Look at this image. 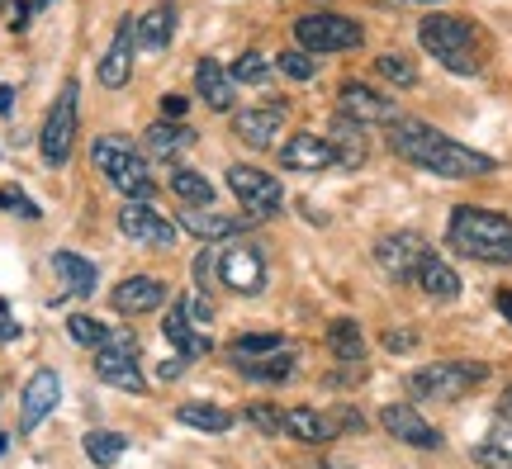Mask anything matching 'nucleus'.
Instances as JSON below:
<instances>
[{"label": "nucleus", "instance_id": "2eb2a0df", "mask_svg": "<svg viewBox=\"0 0 512 469\" xmlns=\"http://www.w3.org/2000/svg\"><path fill=\"white\" fill-rule=\"evenodd\" d=\"M133 53H138V34H133V19H119V29H114L110 48L100 53L95 62V76H100V86L105 91H119L128 86V76H133Z\"/></svg>", "mask_w": 512, "mask_h": 469}, {"label": "nucleus", "instance_id": "3c124183", "mask_svg": "<svg viewBox=\"0 0 512 469\" xmlns=\"http://www.w3.org/2000/svg\"><path fill=\"white\" fill-rule=\"evenodd\" d=\"M484 469H512V460H484Z\"/></svg>", "mask_w": 512, "mask_h": 469}, {"label": "nucleus", "instance_id": "37998d69", "mask_svg": "<svg viewBox=\"0 0 512 469\" xmlns=\"http://www.w3.org/2000/svg\"><path fill=\"white\" fill-rule=\"evenodd\" d=\"M15 337H19V323L10 318V313H5V304H0V346L15 342Z\"/></svg>", "mask_w": 512, "mask_h": 469}, {"label": "nucleus", "instance_id": "473e14b6", "mask_svg": "<svg viewBox=\"0 0 512 469\" xmlns=\"http://www.w3.org/2000/svg\"><path fill=\"white\" fill-rule=\"evenodd\" d=\"M81 451H86V460H91V465L105 469V465H114V460L128 451V436H119V432H86Z\"/></svg>", "mask_w": 512, "mask_h": 469}, {"label": "nucleus", "instance_id": "9b49d317", "mask_svg": "<svg viewBox=\"0 0 512 469\" xmlns=\"http://www.w3.org/2000/svg\"><path fill=\"white\" fill-rule=\"evenodd\" d=\"M62 403V375L53 365H43L29 375V384L19 389V432H38Z\"/></svg>", "mask_w": 512, "mask_h": 469}, {"label": "nucleus", "instance_id": "4468645a", "mask_svg": "<svg viewBox=\"0 0 512 469\" xmlns=\"http://www.w3.org/2000/svg\"><path fill=\"white\" fill-rule=\"evenodd\" d=\"M427 256H432V247H427V237H418V233H389L375 242V261H380L394 280H413Z\"/></svg>", "mask_w": 512, "mask_h": 469}, {"label": "nucleus", "instance_id": "8fccbe9b", "mask_svg": "<svg viewBox=\"0 0 512 469\" xmlns=\"http://www.w3.org/2000/svg\"><path fill=\"white\" fill-rule=\"evenodd\" d=\"M53 0H29V15H38V10H48Z\"/></svg>", "mask_w": 512, "mask_h": 469}, {"label": "nucleus", "instance_id": "4c0bfd02", "mask_svg": "<svg viewBox=\"0 0 512 469\" xmlns=\"http://www.w3.org/2000/svg\"><path fill=\"white\" fill-rule=\"evenodd\" d=\"M228 72H233V81H242V86H261V81L271 76V62H266L261 53H242Z\"/></svg>", "mask_w": 512, "mask_h": 469}, {"label": "nucleus", "instance_id": "20e7f679", "mask_svg": "<svg viewBox=\"0 0 512 469\" xmlns=\"http://www.w3.org/2000/svg\"><path fill=\"white\" fill-rule=\"evenodd\" d=\"M195 275L200 285H228L233 294H261L266 289V256L256 242H223V247H204L200 261H195Z\"/></svg>", "mask_w": 512, "mask_h": 469}, {"label": "nucleus", "instance_id": "79ce46f5", "mask_svg": "<svg viewBox=\"0 0 512 469\" xmlns=\"http://www.w3.org/2000/svg\"><path fill=\"white\" fill-rule=\"evenodd\" d=\"M185 109H190V100H185V95H162V114H166V119H185Z\"/></svg>", "mask_w": 512, "mask_h": 469}, {"label": "nucleus", "instance_id": "cd10ccee", "mask_svg": "<svg viewBox=\"0 0 512 469\" xmlns=\"http://www.w3.org/2000/svg\"><path fill=\"white\" fill-rule=\"evenodd\" d=\"M413 285H418L422 294H432V299H456V294H460V275L451 271V266H446L437 252H432V256H427V261L418 266Z\"/></svg>", "mask_w": 512, "mask_h": 469}, {"label": "nucleus", "instance_id": "c85d7f7f", "mask_svg": "<svg viewBox=\"0 0 512 469\" xmlns=\"http://www.w3.org/2000/svg\"><path fill=\"white\" fill-rule=\"evenodd\" d=\"M171 195L181 199L185 209H214L219 199H214V185L204 181L200 171H190V166H176L171 171Z\"/></svg>", "mask_w": 512, "mask_h": 469}, {"label": "nucleus", "instance_id": "e433bc0d", "mask_svg": "<svg viewBox=\"0 0 512 469\" xmlns=\"http://www.w3.org/2000/svg\"><path fill=\"white\" fill-rule=\"evenodd\" d=\"M242 422H252L256 432H266V436L285 432V413L271 408V403H247V408H242Z\"/></svg>", "mask_w": 512, "mask_h": 469}, {"label": "nucleus", "instance_id": "de8ad7c7", "mask_svg": "<svg viewBox=\"0 0 512 469\" xmlns=\"http://www.w3.org/2000/svg\"><path fill=\"white\" fill-rule=\"evenodd\" d=\"M498 413L512 422V389H503V398H498Z\"/></svg>", "mask_w": 512, "mask_h": 469}, {"label": "nucleus", "instance_id": "c756f323", "mask_svg": "<svg viewBox=\"0 0 512 469\" xmlns=\"http://www.w3.org/2000/svg\"><path fill=\"white\" fill-rule=\"evenodd\" d=\"M328 143H332V152H337V166H361L366 162V133H361V124H351L347 114H337Z\"/></svg>", "mask_w": 512, "mask_h": 469}, {"label": "nucleus", "instance_id": "7c9ffc66", "mask_svg": "<svg viewBox=\"0 0 512 469\" xmlns=\"http://www.w3.org/2000/svg\"><path fill=\"white\" fill-rule=\"evenodd\" d=\"M176 422H181V427H195V432L219 436L233 427V413L219 408V403H181V408H176Z\"/></svg>", "mask_w": 512, "mask_h": 469}, {"label": "nucleus", "instance_id": "a18cd8bd", "mask_svg": "<svg viewBox=\"0 0 512 469\" xmlns=\"http://www.w3.org/2000/svg\"><path fill=\"white\" fill-rule=\"evenodd\" d=\"M494 304H498V313H503V318L512 323V289H498V294H494Z\"/></svg>", "mask_w": 512, "mask_h": 469}, {"label": "nucleus", "instance_id": "6e6552de", "mask_svg": "<svg viewBox=\"0 0 512 469\" xmlns=\"http://www.w3.org/2000/svg\"><path fill=\"white\" fill-rule=\"evenodd\" d=\"M489 379V365L479 361H437V365H422L408 375V394L413 398H460L479 389Z\"/></svg>", "mask_w": 512, "mask_h": 469}, {"label": "nucleus", "instance_id": "864d4df0", "mask_svg": "<svg viewBox=\"0 0 512 469\" xmlns=\"http://www.w3.org/2000/svg\"><path fill=\"white\" fill-rule=\"evenodd\" d=\"M5 446H10V436H5V432H0V455H5Z\"/></svg>", "mask_w": 512, "mask_h": 469}, {"label": "nucleus", "instance_id": "b1692460", "mask_svg": "<svg viewBox=\"0 0 512 469\" xmlns=\"http://www.w3.org/2000/svg\"><path fill=\"white\" fill-rule=\"evenodd\" d=\"M195 143V133L176 119H162V124H152L143 133V157L147 162H171V157H181V147Z\"/></svg>", "mask_w": 512, "mask_h": 469}, {"label": "nucleus", "instance_id": "f03ea898", "mask_svg": "<svg viewBox=\"0 0 512 469\" xmlns=\"http://www.w3.org/2000/svg\"><path fill=\"white\" fill-rule=\"evenodd\" d=\"M446 242H451L460 256H470V261H484V266H512V218L508 214L460 204V209H451Z\"/></svg>", "mask_w": 512, "mask_h": 469}, {"label": "nucleus", "instance_id": "f704fd0d", "mask_svg": "<svg viewBox=\"0 0 512 469\" xmlns=\"http://www.w3.org/2000/svg\"><path fill=\"white\" fill-rule=\"evenodd\" d=\"M475 460H479V465H484V460H512V422H508V417H503L494 432L484 436V446L475 451Z\"/></svg>", "mask_w": 512, "mask_h": 469}, {"label": "nucleus", "instance_id": "603ef678", "mask_svg": "<svg viewBox=\"0 0 512 469\" xmlns=\"http://www.w3.org/2000/svg\"><path fill=\"white\" fill-rule=\"evenodd\" d=\"M318 469H347V465H337V460H323V465H318Z\"/></svg>", "mask_w": 512, "mask_h": 469}, {"label": "nucleus", "instance_id": "a19ab883", "mask_svg": "<svg viewBox=\"0 0 512 469\" xmlns=\"http://www.w3.org/2000/svg\"><path fill=\"white\" fill-rule=\"evenodd\" d=\"M181 304H185V313H190V323H195V327H209V323H214V308L204 304L200 294H181Z\"/></svg>", "mask_w": 512, "mask_h": 469}, {"label": "nucleus", "instance_id": "6ab92c4d", "mask_svg": "<svg viewBox=\"0 0 512 469\" xmlns=\"http://www.w3.org/2000/svg\"><path fill=\"white\" fill-rule=\"evenodd\" d=\"M280 166H290V171H328V166H337V152L318 133H294L290 143L280 147Z\"/></svg>", "mask_w": 512, "mask_h": 469}, {"label": "nucleus", "instance_id": "aec40b11", "mask_svg": "<svg viewBox=\"0 0 512 469\" xmlns=\"http://www.w3.org/2000/svg\"><path fill=\"white\" fill-rule=\"evenodd\" d=\"M162 332H166V342L176 346V351H185V361H200V356H209V351H214L209 332L190 323V313H185L181 299H176V304H171V313L162 318Z\"/></svg>", "mask_w": 512, "mask_h": 469}, {"label": "nucleus", "instance_id": "49530a36", "mask_svg": "<svg viewBox=\"0 0 512 469\" xmlns=\"http://www.w3.org/2000/svg\"><path fill=\"white\" fill-rule=\"evenodd\" d=\"M15 109V86H0V114H10Z\"/></svg>", "mask_w": 512, "mask_h": 469}, {"label": "nucleus", "instance_id": "c9c22d12", "mask_svg": "<svg viewBox=\"0 0 512 469\" xmlns=\"http://www.w3.org/2000/svg\"><path fill=\"white\" fill-rule=\"evenodd\" d=\"M275 67L290 76V81H313V76H318V57L304 53V48H290V53H280Z\"/></svg>", "mask_w": 512, "mask_h": 469}, {"label": "nucleus", "instance_id": "72a5a7b5", "mask_svg": "<svg viewBox=\"0 0 512 469\" xmlns=\"http://www.w3.org/2000/svg\"><path fill=\"white\" fill-rule=\"evenodd\" d=\"M67 337H72L76 346H105V342H114L110 327L95 323V318H86V313H72V318H67Z\"/></svg>", "mask_w": 512, "mask_h": 469}, {"label": "nucleus", "instance_id": "7ed1b4c3", "mask_svg": "<svg viewBox=\"0 0 512 469\" xmlns=\"http://www.w3.org/2000/svg\"><path fill=\"white\" fill-rule=\"evenodd\" d=\"M418 43L427 48L432 62H441L446 72L456 76H479L484 72V57H489L479 24H470L460 15H427L418 24Z\"/></svg>", "mask_w": 512, "mask_h": 469}, {"label": "nucleus", "instance_id": "4be33fe9", "mask_svg": "<svg viewBox=\"0 0 512 469\" xmlns=\"http://www.w3.org/2000/svg\"><path fill=\"white\" fill-rule=\"evenodd\" d=\"M195 86H200V100L209 109H233L238 86H233V72L223 67L219 57H200L195 62Z\"/></svg>", "mask_w": 512, "mask_h": 469}, {"label": "nucleus", "instance_id": "2f4dec72", "mask_svg": "<svg viewBox=\"0 0 512 469\" xmlns=\"http://www.w3.org/2000/svg\"><path fill=\"white\" fill-rule=\"evenodd\" d=\"M328 346L337 361H366V337H361V327H356V318H337V323L328 327Z\"/></svg>", "mask_w": 512, "mask_h": 469}, {"label": "nucleus", "instance_id": "09e8293b", "mask_svg": "<svg viewBox=\"0 0 512 469\" xmlns=\"http://www.w3.org/2000/svg\"><path fill=\"white\" fill-rule=\"evenodd\" d=\"M181 370H185V361H166V365H162V379H176Z\"/></svg>", "mask_w": 512, "mask_h": 469}, {"label": "nucleus", "instance_id": "412c9836", "mask_svg": "<svg viewBox=\"0 0 512 469\" xmlns=\"http://www.w3.org/2000/svg\"><path fill=\"white\" fill-rule=\"evenodd\" d=\"M133 34H138V48H143V53H162V48H171V34H176V5L162 0V5L143 10V15L133 19Z\"/></svg>", "mask_w": 512, "mask_h": 469}, {"label": "nucleus", "instance_id": "9d476101", "mask_svg": "<svg viewBox=\"0 0 512 469\" xmlns=\"http://www.w3.org/2000/svg\"><path fill=\"white\" fill-rule=\"evenodd\" d=\"M228 190L233 199L242 204V214L247 218H275L285 209V190L275 181L271 171H261V166H228Z\"/></svg>", "mask_w": 512, "mask_h": 469}, {"label": "nucleus", "instance_id": "ea45409f", "mask_svg": "<svg viewBox=\"0 0 512 469\" xmlns=\"http://www.w3.org/2000/svg\"><path fill=\"white\" fill-rule=\"evenodd\" d=\"M0 209H5V214H19V218H38V214H43V209H38L24 190H0Z\"/></svg>", "mask_w": 512, "mask_h": 469}, {"label": "nucleus", "instance_id": "393cba45", "mask_svg": "<svg viewBox=\"0 0 512 469\" xmlns=\"http://www.w3.org/2000/svg\"><path fill=\"white\" fill-rule=\"evenodd\" d=\"M285 432H290L294 441L323 446V441H332V436L342 432V427H337V417L318 413V408H285Z\"/></svg>", "mask_w": 512, "mask_h": 469}, {"label": "nucleus", "instance_id": "f257e3e1", "mask_svg": "<svg viewBox=\"0 0 512 469\" xmlns=\"http://www.w3.org/2000/svg\"><path fill=\"white\" fill-rule=\"evenodd\" d=\"M389 152L422 166V171H432V176H446V181H479V176L498 171L489 152H475V147L446 138L441 128L422 124V119H403V114L389 124Z\"/></svg>", "mask_w": 512, "mask_h": 469}, {"label": "nucleus", "instance_id": "423d86ee", "mask_svg": "<svg viewBox=\"0 0 512 469\" xmlns=\"http://www.w3.org/2000/svg\"><path fill=\"white\" fill-rule=\"evenodd\" d=\"M91 162L100 166V176H105L119 195L138 199V204H152V199H157V185H152V176H147L143 152L128 143V138H119V133H100V138L91 143Z\"/></svg>", "mask_w": 512, "mask_h": 469}, {"label": "nucleus", "instance_id": "dca6fc26", "mask_svg": "<svg viewBox=\"0 0 512 469\" xmlns=\"http://www.w3.org/2000/svg\"><path fill=\"white\" fill-rule=\"evenodd\" d=\"M380 427L394 436V441L418 446V451H437L441 446V432L418 413V408H413V403H389V408L380 413Z\"/></svg>", "mask_w": 512, "mask_h": 469}, {"label": "nucleus", "instance_id": "1a4fd4ad", "mask_svg": "<svg viewBox=\"0 0 512 469\" xmlns=\"http://www.w3.org/2000/svg\"><path fill=\"white\" fill-rule=\"evenodd\" d=\"M76 100H81V86L67 81L57 91L48 119H43V133H38V152H43V166H67L72 157V138H76Z\"/></svg>", "mask_w": 512, "mask_h": 469}, {"label": "nucleus", "instance_id": "5701e85b", "mask_svg": "<svg viewBox=\"0 0 512 469\" xmlns=\"http://www.w3.org/2000/svg\"><path fill=\"white\" fill-rule=\"evenodd\" d=\"M256 218H228V214H214V209H181V233H195V237H238V233H247Z\"/></svg>", "mask_w": 512, "mask_h": 469}, {"label": "nucleus", "instance_id": "ddd939ff", "mask_svg": "<svg viewBox=\"0 0 512 469\" xmlns=\"http://www.w3.org/2000/svg\"><path fill=\"white\" fill-rule=\"evenodd\" d=\"M337 114H347L351 124H394L399 119V105L380 95L375 86L366 81H342V91H337Z\"/></svg>", "mask_w": 512, "mask_h": 469}, {"label": "nucleus", "instance_id": "a211bd4d", "mask_svg": "<svg viewBox=\"0 0 512 469\" xmlns=\"http://www.w3.org/2000/svg\"><path fill=\"white\" fill-rule=\"evenodd\" d=\"M114 313H124V318H138V313H152V308L166 304V285L157 275H124L110 294Z\"/></svg>", "mask_w": 512, "mask_h": 469}, {"label": "nucleus", "instance_id": "f3484780", "mask_svg": "<svg viewBox=\"0 0 512 469\" xmlns=\"http://www.w3.org/2000/svg\"><path fill=\"white\" fill-rule=\"evenodd\" d=\"M119 233L133 237V242H152V247H171L176 237H181V228L171 223V218H162L152 204H138V199H128L124 209H119Z\"/></svg>", "mask_w": 512, "mask_h": 469}, {"label": "nucleus", "instance_id": "a878e982", "mask_svg": "<svg viewBox=\"0 0 512 469\" xmlns=\"http://www.w3.org/2000/svg\"><path fill=\"white\" fill-rule=\"evenodd\" d=\"M280 109H242L238 124H233V133H238L247 147H256V152H266V147L280 138Z\"/></svg>", "mask_w": 512, "mask_h": 469}, {"label": "nucleus", "instance_id": "f8f14e48", "mask_svg": "<svg viewBox=\"0 0 512 469\" xmlns=\"http://www.w3.org/2000/svg\"><path fill=\"white\" fill-rule=\"evenodd\" d=\"M95 375L105 379L110 389H124V394H143L147 379H143V365H138V351L128 337H114L95 351Z\"/></svg>", "mask_w": 512, "mask_h": 469}, {"label": "nucleus", "instance_id": "58836bf2", "mask_svg": "<svg viewBox=\"0 0 512 469\" xmlns=\"http://www.w3.org/2000/svg\"><path fill=\"white\" fill-rule=\"evenodd\" d=\"M375 76L394 81V86H418V67L408 57H375Z\"/></svg>", "mask_w": 512, "mask_h": 469}, {"label": "nucleus", "instance_id": "39448f33", "mask_svg": "<svg viewBox=\"0 0 512 469\" xmlns=\"http://www.w3.org/2000/svg\"><path fill=\"white\" fill-rule=\"evenodd\" d=\"M223 361L252 384H285L294 375V342L280 332H247L228 342Z\"/></svg>", "mask_w": 512, "mask_h": 469}, {"label": "nucleus", "instance_id": "c03bdc74", "mask_svg": "<svg viewBox=\"0 0 512 469\" xmlns=\"http://www.w3.org/2000/svg\"><path fill=\"white\" fill-rule=\"evenodd\" d=\"M413 342H418L413 332H384V346H389V351H408Z\"/></svg>", "mask_w": 512, "mask_h": 469}, {"label": "nucleus", "instance_id": "bb28decb", "mask_svg": "<svg viewBox=\"0 0 512 469\" xmlns=\"http://www.w3.org/2000/svg\"><path fill=\"white\" fill-rule=\"evenodd\" d=\"M53 275L62 280L67 294H95V285H100L95 261H86V256H76V252H53Z\"/></svg>", "mask_w": 512, "mask_h": 469}, {"label": "nucleus", "instance_id": "0eeeda50", "mask_svg": "<svg viewBox=\"0 0 512 469\" xmlns=\"http://www.w3.org/2000/svg\"><path fill=\"white\" fill-rule=\"evenodd\" d=\"M294 43L304 53H356L366 43V29L337 10H313L294 19Z\"/></svg>", "mask_w": 512, "mask_h": 469}]
</instances>
